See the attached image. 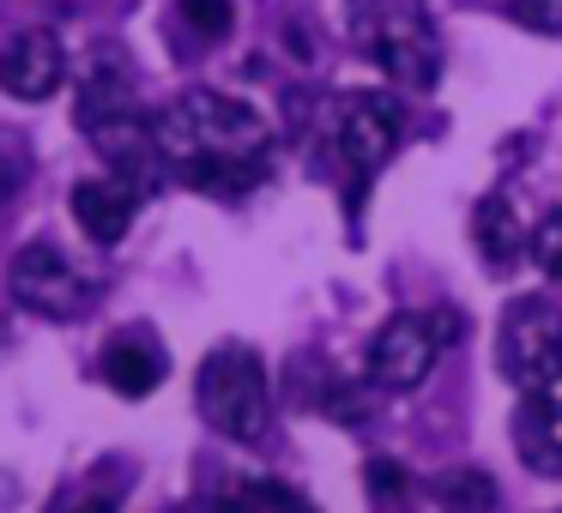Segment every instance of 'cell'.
Wrapping results in <instances>:
<instances>
[{"instance_id": "3", "label": "cell", "mask_w": 562, "mask_h": 513, "mask_svg": "<svg viewBox=\"0 0 562 513\" xmlns=\"http://www.w3.org/2000/svg\"><path fill=\"white\" fill-rule=\"evenodd\" d=\"M194 392H200V417H206L218 435L243 441V447L267 441L272 392H267V368H260V356L248 351V344H218V351L200 363Z\"/></svg>"}, {"instance_id": "18", "label": "cell", "mask_w": 562, "mask_h": 513, "mask_svg": "<svg viewBox=\"0 0 562 513\" xmlns=\"http://www.w3.org/2000/svg\"><path fill=\"white\" fill-rule=\"evenodd\" d=\"M526 248H532L538 272H550V278H562V206H550L544 218L532 224V236H526Z\"/></svg>"}, {"instance_id": "10", "label": "cell", "mask_w": 562, "mask_h": 513, "mask_svg": "<svg viewBox=\"0 0 562 513\" xmlns=\"http://www.w3.org/2000/svg\"><path fill=\"white\" fill-rule=\"evenodd\" d=\"M127 110H139L134 67H127L122 49H98L91 67H86V79H79V127H98V122L127 115Z\"/></svg>"}, {"instance_id": "4", "label": "cell", "mask_w": 562, "mask_h": 513, "mask_svg": "<svg viewBox=\"0 0 562 513\" xmlns=\"http://www.w3.org/2000/svg\"><path fill=\"white\" fill-rule=\"evenodd\" d=\"M496 363L520 392H550L562 380V315L544 296H520V303L502 315Z\"/></svg>"}, {"instance_id": "13", "label": "cell", "mask_w": 562, "mask_h": 513, "mask_svg": "<svg viewBox=\"0 0 562 513\" xmlns=\"http://www.w3.org/2000/svg\"><path fill=\"white\" fill-rule=\"evenodd\" d=\"M472 242H477V254H484V266H496V272H508L514 260H520L526 236H520V212H514L508 194H484V200H477Z\"/></svg>"}, {"instance_id": "11", "label": "cell", "mask_w": 562, "mask_h": 513, "mask_svg": "<svg viewBox=\"0 0 562 513\" xmlns=\"http://www.w3.org/2000/svg\"><path fill=\"white\" fill-rule=\"evenodd\" d=\"M514 447L538 477H562V399L557 392H526L514 417Z\"/></svg>"}, {"instance_id": "1", "label": "cell", "mask_w": 562, "mask_h": 513, "mask_svg": "<svg viewBox=\"0 0 562 513\" xmlns=\"http://www.w3.org/2000/svg\"><path fill=\"white\" fill-rule=\"evenodd\" d=\"M151 127H158V151L182 170L188 187L243 194L267 170L272 134L260 122V110H248L243 98H224V91H206V86L182 91Z\"/></svg>"}, {"instance_id": "12", "label": "cell", "mask_w": 562, "mask_h": 513, "mask_svg": "<svg viewBox=\"0 0 562 513\" xmlns=\"http://www.w3.org/2000/svg\"><path fill=\"white\" fill-rule=\"evenodd\" d=\"M86 139L103 151V158L115 163V175H146L151 163L164 158L158 151V127L146 122V110H127V115H110V122H98V127H86Z\"/></svg>"}, {"instance_id": "14", "label": "cell", "mask_w": 562, "mask_h": 513, "mask_svg": "<svg viewBox=\"0 0 562 513\" xmlns=\"http://www.w3.org/2000/svg\"><path fill=\"white\" fill-rule=\"evenodd\" d=\"M103 380H110L122 399H146V392H158L164 380V351L146 339H122L103 351Z\"/></svg>"}, {"instance_id": "19", "label": "cell", "mask_w": 562, "mask_h": 513, "mask_svg": "<svg viewBox=\"0 0 562 513\" xmlns=\"http://www.w3.org/2000/svg\"><path fill=\"white\" fill-rule=\"evenodd\" d=\"M508 19H520L526 31L562 37V0H508Z\"/></svg>"}, {"instance_id": "6", "label": "cell", "mask_w": 562, "mask_h": 513, "mask_svg": "<svg viewBox=\"0 0 562 513\" xmlns=\"http://www.w3.org/2000/svg\"><path fill=\"white\" fill-rule=\"evenodd\" d=\"M333 139H339V158L351 163L357 175H375L381 163L400 151V139H405L400 98H387V91H351V98L339 103Z\"/></svg>"}, {"instance_id": "7", "label": "cell", "mask_w": 562, "mask_h": 513, "mask_svg": "<svg viewBox=\"0 0 562 513\" xmlns=\"http://www.w3.org/2000/svg\"><path fill=\"white\" fill-rule=\"evenodd\" d=\"M436 356H441L436 320L429 315H393L387 327L369 339V380H375L381 392H412V387H424Z\"/></svg>"}, {"instance_id": "20", "label": "cell", "mask_w": 562, "mask_h": 513, "mask_svg": "<svg viewBox=\"0 0 562 513\" xmlns=\"http://www.w3.org/2000/svg\"><path fill=\"white\" fill-rule=\"evenodd\" d=\"M25 139L19 134H0V212H7V200L19 194V182H25Z\"/></svg>"}, {"instance_id": "2", "label": "cell", "mask_w": 562, "mask_h": 513, "mask_svg": "<svg viewBox=\"0 0 562 513\" xmlns=\"http://www.w3.org/2000/svg\"><path fill=\"white\" fill-rule=\"evenodd\" d=\"M351 31L357 49L400 86L429 91L441 79V37L424 0H351Z\"/></svg>"}, {"instance_id": "17", "label": "cell", "mask_w": 562, "mask_h": 513, "mask_svg": "<svg viewBox=\"0 0 562 513\" xmlns=\"http://www.w3.org/2000/svg\"><path fill=\"white\" fill-rule=\"evenodd\" d=\"M176 13H182L188 31H200L206 43H218L224 31L236 25V0H176Z\"/></svg>"}, {"instance_id": "16", "label": "cell", "mask_w": 562, "mask_h": 513, "mask_svg": "<svg viewBox=\"0 0 562 513\" xmlns=\"http://www.w3.org/2000/svg\"><path fill=\"white\" fill-rule=\"evenodd\" d=\"M429 489H436V501L448 513H496V477L477 471V465H453Z\"/></svg>"}, {"instance_id": "5", "label": "cell", "mask_w": 562, "mask_h": 513, "mask_svg": "<svg viewBox=\"0 0 562 513\" xmlns=\"http://www.w3.org/2000/svg\"><path fill=\"white\" fill-rule=\"evenodd\" d=\"M7 290H13L19 308H31V315H43V320H74V315H86V303H91V278L55 242L19 248L13 266H7Z\"/></svg>"}, {"instance_id": "15", "label": "cell", "mask_w": 562, "mask_h": 513, "mask_svg": "<svg viewBox=\"0 0 562 513\" xmlns=\"http://www.w3.org/2000/svg\"><path fill=\"white\" fill-rule=\"evenodd\" d=\"M176 513H315V508L284 483H243V489H231V495L188 501V508H176Z\"/></svg>"}, {"instance_id": "8", "label": "cell", "mask_w": 562, "mask_h": 513, "mask_svg": "<svg viewBox=\"0 0 562 513\" xmlns=\"http://www.w3.org/2000/svg\"><path fill=\"white\" fill-rule=\"evenodd\" d=\"M67 86V49L55 31H19L0 49V91L19 103H49Z\"/></svg>"}, {"instance_id": "21", "label": "cell", "mask_w": 562, "mask_h": 513, "mask_svg": "<svg viewBox=\"0 0 562 513\" xmlns=\"http://www.w3.org/2000/svg\"><path fill=\"white\" fill-rule=\"evenodd\" d=\"M74 513H115V501H110V495H98V501H79Z\"/></svg>"}, {"instance_id": "9", "label": "cell", "mask_w": 562, "mask_h": 513, "mask_svg": "<svg viewBox=\"0 0 562 513\" xmlns=\"http://www.w3.org/2000/svg\"><path fill=\"white\" fill-rule=\"evenodd\" d=\"M139 194H146V187H139L134 175H86V182L74 187V224L98 248H115L127 236V224L139 218Z\"/></svg>"}]
</instances>
